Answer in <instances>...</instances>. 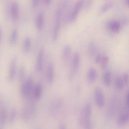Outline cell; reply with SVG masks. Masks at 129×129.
<instances>
[{
  "instance_id": "cell-29",
  "label": "cell",
  "mask_w": 129,
  "mask_h": 129,
  "mask_svg": "<svg viewBox=\"0 0 129 129\" xmlns=\"http://www.w3.org/2000/svg\"><path fill=\"white\" fill-rule=\"evenodd\" d=\"M122 80L125 84L126 85L128 84L129 82V76L128 73H125L124 74Z\"/></svg>"
},
{
  "instance_id": "cell-9",
  "label": "cell",
  "mask_w": 129,
  "mask_h": 129,
  "mask_svg": "<svg viewBox=\"0 0 129 129\" xmlns=\"http://www.w3.org/2000/svg\"><path fill=\"white\" fill-rule=\"evenodd\" d=\"M7 104L2 105L0 109V127H3L5 125L8 116Z\"/></svg>"
},
{
  "instance_id": "cell-31",
  "label": "cell",
  "mask_w": 129,
  "mask_h": 129,
  "mask_svg": "<svg viewBox=\"0 0 129 129\" xmlns=\"http://www.w3.org/2000/svg\"><path fill=\"white\" fill-rule=\"evenodd\" d=\"M129 93L128 91L127 92L125 97V108L128 109L129 108Z\"/></svg>"
},
{
  "instance_id": "cell-34",
  "label": "cell",
  "mask_w": 129,
  "mask_h": 129,
  "mask_svg": "<svg viewBox=\"0 0 129 129\" xmlns=\"http://www.w3.org/2000/svg\"><path fill=\"white\" fill-rule=\"evenodd\" d=\"M92 0H86L85 6L86 7H89L91 4Z\"/></svg>"
},
{
  "instance_id": "cell-32",
  "label": "cell",
  "mask_w": 129,
  "mask_h": 129,
  "mask_svg": "<svg viewBox=\"0 0 129 129\" xmlns=\"http://www.w3.org/2000/svg\"><path fill=\"white\" fill-rule=\"evenodd\" d=\"M39 0H32V6L33 8L36 7L38 5Z\"/></svg>"
},
{
  "instance_id": "cell-40",
  "label": "cell",
  "mask_w": 129,
  "mask_h": 129,
  "mask_svg": "<svg viewBox=\"0 0 129 129\" xmlns=\"http://www.w3.org/2000/svg\"><path fill=\"white\" fill-rule=\"evenodd\" d=\"M107 0H105V1H107Z\"/></svg>"
},
{
  "instance_id": "cell-14",
  "label": "cell",
  "mask_w": 129,
  "mask_h": 129,
  "mask_svg": "<svg viewBox=\"0 0 129 129\" xmlns=\"http://www.w3.org/2000/svg\"><path fill=\"white\" fill-rule=\"evenodd\" d=\"M42 93V86L40 84L38 83L35 86L32 90L31 94L30 96L33 95V97H31L35 100H38L41 98Z\"/></svg>"
},
{
  "instance_id": "cell-28",
  "label": "cell",
  "mask_w": 129,
  "mask_h": 129,
  "mask_svg": "<svg viewBox=\"0 0 129 129\" xmlns=\"http://www.w3.org/2000/svg\"><path fill=\"white\" fill-rule=\"evenodd\" d=\"M109 61V57L106 55L102 57V59L100 62L101 66L103 69H105L107 67Z\"/></svg>"
},
{
  "instance_id": "cell-10",
  "label": "cell",
  "mask_w": 129,
  "mask_h": 129,
  "mask_svg": "<svg viewBox=\"0 0 129 129\" xmlns=\"http://www.w3.org/2000/svg\"><path fill=\"white\" fill-rule=\"evenodd\" d=\"M54 75V66L52 62H50L48 65L46 71L47 80L49 84L52 83Z\"/></svg>"
},
{
  "instance_id": "cell-21",
  "label": "cell",
  "mask_w": 129,
  "mask_h": 129,
  "mask_svg": "<svg viewBox=\"0 0 129 129\" xmlns=\"http://www.w3.org/2000/svg\"><path fill=\"white\" fill-rule=\"evenodd\" d=\"M96 46L95 43L93 41L90 42L88 46V52L89 55L92 57L95 53Z\"/></svg>"
},
{
  "instance_id": "cell-23",
  "label": "cell",
  "mask_w": 129,
  "mask_h": 129,
  "mask_svg": "<svg viewBox=\"0 0 129 129\" xmlns=\"http://www.w3.org/2000/svg\"><path fill=\"white\" fill-rule=\"evenodd\" d=\"M18 31L16 29L12 32L9 39V42L12 45H14L16 42L18 37Z\"/></svg>"
},
{
  "instance_id": "cell-27",
  "label": "cell",
  "mask_w": 129,
  "mask_h": 129,
  "mask_svg": "<svg viewBox=\"0 0 129 129\" xmlns=\"http://www.w3.org/2000/svg\"><path fill=\"white\" fill-rule=\"evenodd\" d=\"M115 84L116 87L119 89H122L124 87V83L123 80L120 77H117L115 79Z\"/></svg>"
},
{
  "instance_id": "cell-33",
  "label": "cell",
  "mask_w": 129,
  "mask_h": 129,
  "mask_svg": "<svg viewBox=\"0 0 129 129\" xmlns=\"http://www.w3.org/2000/svg\"><path fill=\"white\" fill-rule=\"evenodd\" d=\"M102 56L100 55H98L96 57L95 59V61L97 64H98L100 63L101 61Z\"/></svg>"
},
{
  "instance_id": "cell-20",
  "label": "cell",
  "mask_w": 129,
  "mask_h": 129,
  "mask_svg": "<svg viewBox=\"0 0 129 129\" xmlns=\"http://www.w3.org/2000/svg\"><path fill=\"white\" fill-rule=\"evenodd\" d=\"M111 81V74L110 71H107L103 75V81L104 84L106 86H109Z\"/></svg>"
},
{
  "instance_id": "cell-36",
  "label": "cell",
  "mask_w": 129,
  "mask_h": 129,
  "mask_svg": "<svg viewBox=\"0 0 129 129\" xmlns=\"http://www.w3.org/2000/svg\"><path fill=\"white\" fill-rule=\"evenodd\" d=\"M66 127L65 125L63 123L61 124L59 126V128L60 129H65Z\"/></svg>"
},
{
  "instance_id": "cell-38",
  "label": "cell",
  "mask_w": 129,
  "mask_h": 129,
  "mask_svg": "<svg viewBox=\"0 0 129 129\" xmlns=\"http://www.w3.org/2000/svg\"><path fill=\"white\" fill-rule=\"evenodd\" d=\"M2 36V31L1 27L0 26V42L1 41Z\"/></svg>"
},
{
  "instance_id": "cell-1",
  "label": "cell",
  "mask_w": 129,
  "mask_h": 129,
  "mask_svg": "<svg viewBox=\"0 0 129 129\" xmlns=\"http://www.w3.org/2000/svg\"><path fill=\"white\" fill-rule=\"evenodd\" d=\"M28 99L27 103L22 109L21 114L22 119L25 121L31 118L35 109V100L31 97L28 98Z\"/></svg>"
},
{
  "instance_id": "cell-15",
  "label": "cell",
  "mask_w": 129,
  "mask_h": 129,
  "mask_svg": "<svg viewBox=\"0 0 129 129\" xmlns=\"http://www.w3.org/2000/svg\"><path fill=\"white\" fill-rule=\"evenodd\" d=\"M107 26L110 30L115 33H119L121 27L120 22L116 20L110 21L108 24Z\"/></svg>"
},
{
  "instance_id": "cell-30",
  "label": "cell",
  "mask_w": 129,
  "mask_h": 129,
  "mask_svg": "<svg viewBox=\"0 0 129 129\" xmlns=\"http://www.w3.org/2000/svg\"><path fill=\"white\" fill-rule=\"evenodd\" d=\"M128 19L126 17H124L121 20L120 22L121 26H125L127 25L128 23Z\"/></svg>"
},
{
  "instance_id": "cell-8",
  "label": "cell",
  "mask_w": 129,
  "mask_h": 129,
  "mask_svg": "<svg viewBox=\"0 0 129 129\" xmlns=\"http://www.w3.org/2000/svg\"><path fill=\"white\" fill-rule=\"evenodd\" d=\"M84 3V0H79L77 2L70 15V19L71 22L75 20Z\"/></svg>"
},
{
  "instance_id": "cell-19",
  "label": "cell",
  "mask_w": 129,
  "mask_h": 129,
  "mask_svg": "<svg viewBox=\"0 0 129 129\" xmlns=\"http://www.w3.org/2000/svg\"><path fill=\"white\" fill-rule=\"evenodd\" d=\"M44 20L43 13L42 12H40L38 14L36 19V26L38 30H40L42 28Z\"/></svg>"
},
{
  "instance_id": "cell-2",
  "label": "cell",
  "mask_w": 129,
  "mask_h": 129,
  "mask_svg": "<svg viewBox=\"0 0 129 129\" xmlns=\"http://www.w3.org/2000/svg\"><path fill=\"white\" fill-rule=\"evenodd\" d=\"M33 82L32 76H29L26 80L22 83L19 91L22 97H28L30 96L33 90Z\"/></svg>"
},
{
  "instance_id": "cell-13",
  "label": "cell",
  "mask_w": 129,
  "mask_h": 129,
  "mask_svg": "<svg viewBox=\"0 0 129 129\" xmlns=\"http://www.w3.org/2000/svg\"><path fill=\"white\" fill-rule=\"evenodd\" d=\"M44 52V49L42 48L40 49L38 53L36 64V69L38 72L40 71L42 68Z\"/></svg>"
},
{
  "instance_id": "cell-12",
  "label": "cell",
  "mask_w": 129,
  "mask_h": 129,
  "mask_svg": "<svg viewBox=\"0 0 129 129\" xmlns=\"http://www.w3.org/2000/svg\"><path fill=\"white\" fill-rule=\"evenodd\" d=\"M129 120L128 109H126V111H123L119 115L117 121V124L122 126L126 123Z\"/></svg>"
},
{
  "instance_id": "cell-11",
  "label": "cell",
  "mask_w": 129,
  "mask_h": 129,
  "mask_svg": "<svg viewBox=\"0 0 129 129\" xmlns=\"http://www.w3.org/2000/svg\"><path fill=\"white\" fill-rule=\"evenodd\" d=\"M61 101L58 99L53 100L50 106V111L52 114L56 115L58 113L61 107Z\"/></svg>"
},
{
  "instance_id": "cell-22",
  "label": "cell",
  "mask_w": 129,
  "mask_h": 129,
  "mask_svg": "<svg viewBox=\"0 0 129 129\" xmlns=\"http://www.w3.org/2000/svg\"><path fill=\"white\" fill-rule=\"evenodd\" d=\"M17 111L16 109L12 108L8 116V121L10 124H12L15 121L16 117Z\"/></svg>"
},
{
  "instance_id": "cell-6",
  "label": "cell",
  "mask_w": 129,
  "mask_h": 129,
  "mask_svg": "<svg viewBox=\"0 0 129 129\" xmlns=\"http://www.w3.org/2000/svg\"><path fill=\"white\" fill-rule=\"evenodd\" d=\"M17 58L14 56L12 58L10 64L9 74L8 80L10 83L13 81L15 78L17 71Z\"/></svg>"
},
{
  "instance_id": "cell-18",
  "label": "cell",
  "mask_w": 129,
  "mask_h": 129,
  "mask_svg": "<svg viewBox=\"0 0 129 129\" xmlns=\"http://www.w3.org/2000/svg\"><path fill=\"white\" fill-rule=\"evenodd\" d=\"M71 48L70 45H67L64 47L62 55V59L64 61H67L69 60L71 55Z\"/></svg>"
},
{
  "instance_id": "cell-24",
  "label": "cell",
  "mask_w": 129,
  "mask_h": 129,
  "mask_svg": "<svg viewBox=\"0 0 129 129\" xmlns=\"http://www.w3.org/2000/svg\"><path fill=\"white\" fill-rule=\"evenodd\" d=\"M18 77L19 81L22 83L24 81L25 77V71L24 66H21L18 72Z\"/></svg>"
},
{
  "instance_id": "cell-39",
  "label": "cell",
  "mask_w": 129,
  "mask_h": 129,
  "mask_svg": "<svg viewBox=\"0 0 129 129\" xmlns=\"http://www.w3.org/2000/svg\"><path fill=\"white\" fill-rule=\"evenodd\" d=\"M0 99H1V97H0Z\"/></svg>"
},
{
  "instance_id": "cell-3",
  "label": "cell",
  "mask_w": 129,
  "mask_h": 129,
  "mask_svg": "<svg viewBox=\"0 0 129 129\" xmlns=\"http://www.w3.org/2000/svg\"><path fill=\"white\" fill-rule=\"evenodd\" d=\"M80 56L79 53L75 52L73 55L72 64L68 75L70 80H72L74 77L78 72L80 66Z\"/></svg>"
},
{
  "instance_id": "cell-26",
  "label": "cell",
  "mask_w": 129,
  "mask_h": 129,
  "mask_svg": "<svg viewBox=\"0 0 129 129\" xmlns=\"http://www.w3.org/2000/svg\"><path fill=\"white\" fill-rule=\"evenodd\" d=\"M113 6V2H110L104 4L101 7L100 10L101 13H104L111 8Z\"/></svg>"
},
{
  "instance_id": "cell-4",
  "label": "cell",
  "mask_w": 129,
  "mask_h": 129,
  "mask_svg": "<svg viewBox=\"0 0 129 129\" xmlns=\"http://www.w3.org/2000/svg\"><path fill=\"white\" fill-rule=\"evenodd\" d=\"M92 108L90 103H87L85 105L80 118V121L85 124L86 128H91L92 127V123L90 117L91 114Z\"/></svg>"
},
{
  "instance_id": "cell-37",
  "label": "cell",
  "mask_w": 129,
  "mask_h": 129,
  "mask_svg": "<svg viewBox=\"0 0 129 129\" xmlns=\"http://www.w3.org/2000/svg\"><path fill=\"white\" fill-rule=\"evenodd\" d=\"M124 1L126 6L128 7L129 6V0H124Z\"/></svg>"
},
{
  "instance_id": "cell-5",
  "label": "cell",
  "mask_w": 129,
  "mask_h": 129,
  "mask_svg": "<svg viewBox=\"0 0 129 129\" xmlns=\"http://www.w3.org/2000/svg\"><path fill=\"white\" fill-rule=\"evenodd\" d=\"M61 9H58L56 13L55 22L52 35V39L54 41L57 40L59 35L61 25Z\"/></svg>"
},
{
  "instance_id": "cell-25",
  "label": "cell",
  "mask_w": 129,
  "mask_h": 129,
  "mask_svg": "<svg viewBox=\"0 0 129 129\" xmlns=\"http://www.w3.org/2000/svg\"><path fill=\"white\" fill-rule=\"evenodd\" d=\"M31 41L30 38L27 37L24 39L23 44V49L24 51L26 52H28L30 48Z\"/></svg>"
},
{
  "instance_id": "cell-17",
  "label": "cell",
  "mask_w": 129,
  "mask_h": 129,
  "mask_svg": "<svg viewBox=\"0 0 129 129\" xmlns=\"http://www.w3.org/2000/svg\"><path fill=\"white\" fill-rule=\"evenodd\" d=\"M97 76V73L96 70L91 68L88 70L87 75L88 82L90 84L93 83L96 80Z\"/></svg>"
},
{
  "instance_id": "cell-7",
  "label": "cell",
  "mask_w": 129,
  "mask_h": 129,
  "mask_svg": "<svg viewBox=\"0 0 129 129\" xmlns=\"http://www.w3.org/2000/svg\"><path fill=\"white\" fill-rule=\"evenodd\" d=\"M94 94L96 104L99 107H102L104 104V96L102 90L100 87H96Z\"/></svg>"
},
{
  "instance_id": "cell-35",
  "label": "cell",
  "mask_w": 129,
  "mask_h": 129,
  "mask_svg": "<svg viewBox=\"0 0 129 129\" xmlns=\"http://www.w3.org/2000/svg\"><path fill=\"white\" fill-rule=\"evenodd\" d=\"M43 1L45 4L48 5L50 3L51 0H43Z\"/></svg>"
},
{
  "instance_id": "cell-16",
  "label": "cell",
  "mask_w": 129,
  "mask_h": 129,
  "mask_svg": "<svg viewBox=\"0 0 129 129\" xmlns=\"http://www.w3.org/2000/svg\"><path fill=\"white\" fill-rule=\"evenodd\" d=\"M11 14L13 20L16 21L18 18L19 15V7L17 2L14 1L11 7Z\"/></svg>"
}]
</instances>
